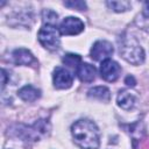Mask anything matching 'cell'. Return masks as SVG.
<instances>
[{"label":"cell","mask_w":149,"mask_h":149,"mask_svg":"<svg viewBox=\"0 0 149 149\" xmlns=\"http://www.w3.org/2000/svg\"><path fill=\"white\" fill-rule=\"evenodd\" d=\"M99 71H100L101 78H104L105 80L115 81L121 73V68L115 61L108 58V59H105L101 62Z\"/></svg>","instance_id":"obj_4"},{"label":"cell","mask_w":149,"mask_h":149,"mask_svg":"<svg viewBox=\"0 0 149 149\" xmlns=\"http://www.w3.org/2000/svg\"><path fill=\"white\" fill-rule=\"evenodd\" d=\"M71 133L74 142L81 149H98L100 135L98 127L90 120H78L71 126Z\"/></svg>","instance_id":"obj_1"},{"label":"cell","mask_w":149,"mask_h":149,"mask_svg":"<svg viewBox=\"0 0 149 149\" xmlns=\"http://www.w3.org/2000/svg\"><path fill=\"white\" fill-rule=\"evenodd\" d=\"M81 58L80 56L76 55V54H66L64 57H63V63L65 65H68L69 68H78L81 63Z\"/></svg>","instance_id":"obj_13"},{"label":"cell","mask_w":149,"mask_h":149,"mask_svg":"<svg viewBox=\"0 0 149 149\" xmlns=\"http://www.w3.org/2000/svg\"><path fill=\"white\" fill-rule=\"evenodd\" d=\"M76 73L80 81L91 83L95 78V68L88 63H81L76 69Z\"/></svg>","instance_id":"obj_9"},{"label":"cell","mask_w":149,"mask_h":149,"mask_svg":"<svg viewBox=\"0 0 149 149\" xmlns=\"http://www.w3.org/2000/svg\"><path fill=\"white\" fill-rule=\"evenodd\" d=\"M143 14L144 16H149V1H146L143 5Z\"/></svg>","instance_id":"obj_18"},{"label":"cell","mask_w":149,"mask_h":149,"mask_svg":"<svg viewBox=\"0 0 149 149\" xmlns=\"http://www.w3.org/2000/svg\"><path fill=\"white\" fill-rule=\"evenodd\" d=\"M116 101H118V105L121 108L128 111V109L134 107V105H135V97L132 93L127 92V91H120L119 94H118Z\"/></svg>","instance_id":"obj_11"},{"label":"cell","mask_w":149,"mask_h":149,"mask_svg":"<svg viewBox=\"0 0 149 149\" xmlns=\"http://www.w3.org/2000/svg\"><path fill=\"white\" fill-rule=\"evenodd\" d=\"M125 84H127L128 86H135V84H136V81H135V79H134V77L133 76H127L126 77V79H125Z\"/></svg>","instance_id":"obj_17"},{"label":"cell","mask_w":149,"mask_h":149,"mask_svg":"<svg viewBox=\"0 0 149 149\" xmlns=\"http://www.w3.org/2000/svg\"><path fill=\"white\" fill-rule=\"evenodd\" d=\"M19 97L24 101H35L41 97V91L31 85H26L19 90Z\"/></svg>","instance_id":"obj_10"},{"label":"cell","mask_w":149,"mask_h":149,"mask_svg":"<svg viewBox=\"0 0 149 149\" xmlns=\"http://www.w3.org/2000/svg\"><path fill=\"white\" fill-rule=\"evenodd\" d=\"M83 30H84L83 21L74 16L65 17L59 24V33L62 35H77Z\"/></svg>","instance_id":"obj_5"},{"label":"cell","mask_w":149,"mask_h":149,"mask_svg":"<svg viewBox=\"0 0 149 149\" xmlns=\"http://www.w3.org/2000/svg\"><path fill=\"white\" fill-rule=\"evenodd\" d=\"M119 49L123 59L134 65H140L144 62V51L140 43L132 36L122 35L119 40Z\"/></svg>","instance_id":"obj_2"},{"label":"cell","mask_w":149,"mask_h":149,"mask_svg":"<svg viewBox=\"0 0 149 149\" xmlns=\"http://www.w3.org/2000/svg\"><path fill=\"white\" fill-rule=\"evenodd\" d=\"M114 49L108 41H97L91 48V58L94 61H105L113 54Z\"/></svg>","instance_id":"obj_6"},{"label":"cell","mask_w":149,"mask_h":149,"mask_svg":"<svg viewBox=\"0 0 149 149\" xmlns=\"http://www.w3.org/2000/svg\"><path fill=\"white\" fill-rule=\"evenodd\" d=\"M52 80H54V86L56 88L64 90V88H69L72 85L73 77L68 70H65L64 68L58 66L54 71Z\"/></svg>","instance_id":"obj_7"},{"label":"cell","mask_w":149,"mask_h":149,"mask_svg":"<svg viewBox=\"0 0 149 149\" xmlns=\"http://www.w3.org/2000/svg\"><path fill=\"white\" fill-rule=\"evenodd\" d=\"M64 6L71 8V9H77V10H85L86 9V3L80 0L76 1H64Z\"/></svg>","instance_id":"obj_15"},{"label":"cell","mask_w":149,"mask_h":149,"mask_svg":"<svg viewBox=\"0 0 149 149\" xmlns=\"http://www.w3.org/2000/svg\"><path fill=\"white\" fill-rule=\"evenodd\" d=\"M38 41L45 49L50 51L57 50L61 44L58 29L54 24H44L38 31Z\"/></svg>","instance_id":"obj_3"},{"label":"cell","mask_w":149,"mask_h":149,"mask_svg":"<svg viewBox=\"0 0 149 149\" xmlns=\"http://www.w3.org/2000/svg\"><path fill=\"white\" fill-rule=\"evenodd\" d=\"M87 94H88L90 98L98 99V100H101V101H108L109 98H111V92L105 86H95L93 88H90Z\"/></svg>","instance_id":"obj_12"},{"label":"cell","mask_w":149,"mask_h":149,"mask_svg":"<svg viewBox=\"0 0 149 149\" xmlns=\"http://www.w3.org/2000/svg\"><path fill=\"white\" fill-rule=\"evenodd\" d=\"M43 20L47 21V24H54V21L57 20V14L52 10H44L43 12Z\"/></svg>","instance_id":"obj_16"},{"label":"cell","mask_w":149,"mask_h":149,"mask_svg":"<svg viewBox=\"0 0 149 149\" xmlns=\"http://www.w3.org/2000/svg\"><path fill=\"white\" fill-rule=\"evenodd\" d=\"M12 56H13V61L16 65H26V66L29 65L30 66V65L37 64V61L34 57V55L24 48H20V49L14 50Z\"/></svg>","instance_id":"obj_8"},{"label":"cell","mask_w":149,"mask_h":149,"mask_svg":"<svg viewBox=\"0 0 149 149\" xmlns=\"http://www.w3.org/2000/svg\"><path fill=\"white\" fill-rule=\"evenodd\" d=\"M1 77H2V88L5 87V85H6V83H7V73H6V71L2 69L1 70Z\"/></svg>","instance_id":"obj_19"},{"label":"cell","mask_w":149,"mask_h":149,"mask_svg":"<svg viewBox=\"0 0 149 149\" xmlns=\"http://www.w3.org/2000/svg\"><path fill=\"white\" fill-rule=\"evenodd\" d=\"M107 6L112 8L114 12H125L130 8V2L129 1H108Z\"/></svg>","instance_id":"obj_14"}]
</instances>
